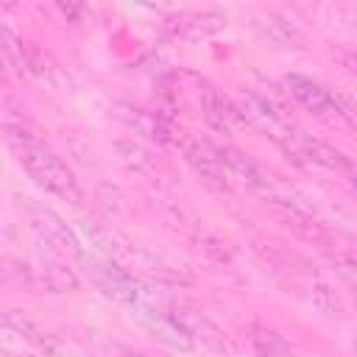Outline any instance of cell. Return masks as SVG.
I'll return each mask as SVG.
<instances>
[{"label":"cell","instance_id":"obj_7","mask_svg":"<svg viewBox=\"0 0 357 357\" xmlns=\"http://www.w3.org/2000/svg\"><path fill=\"white\" fill-rule=\"evenodd\" d=\"M301 151H304L307 159H312V162H318V165H324V167H329V170L351 173V159H349L343 151H337V148H332V145H326V142H321V139L301 137Z\"/></svg>","mask_w":357,"mask_h":357},{"label":"cell","instance_id":"obj_1","mask_svg":"<svg viewBox=\"0 0 357 357\" xmlns=\"http://www.w3.org/2000/svg\"><path fill=\"white\" fill-rule=\"evenodd\" d=\"M8 142H11V151L17 153V159L22 162V167L45 190H50V192H56V195H61L67 201H78L81 198L75 176L70 173V167L42 139H36L25 128H8Z\"/></svg>","mask_w":357,"mask_h":357},{"label":"cell","instance_id":"obj_2","mask_svg":"<svg viewBox=\"0 0 357 357\" xmlns=\"http://www.w3.org/2000/svg\"><path fill=\"white\" fill-rule=\"evenodd\" d=\"M287 92L304 103L310 112L315 114H335L346 123H351V109L337 98L332 95L329 89H324L321 84H315L312 78H304V75H287Z\"/></svg>","mask_w":357,"mask_h":357},{"label":"cell","instance_id":"obj_11","mask_svg":"<svg viewBox=\"0 0 357 357\" xmlns=\"http://www.w3.org/2000/svg\"><path fill=\"white\" fill-rule=\"evenodd\" d=\"M254 346H257V354L259 357H296V351L273 332V329H265V326H257L254 329Z\"/></svg>","mask_w":357,"mask_h":357},{"label":"cell","instance_id":"obj_9","mask_svg":"<svg viewBox=\"0 0 357 357\" xmlns=\"http://www.w3.org/2000/svg\"><path fill=\"white\" fill-rule=\"evenodd\" d=\"M215 153H218V159H220V165H229L237 176H243L248 184H254V187H262L268 178H265V173H262V167L257 165V162H251L245 153H240L237 148H215Z\"/></svg>","mask_w":357,"mask_h":357},{"label":"cell","instance_id":"obj_5","mask_svg":"<svg viewBox=\"0 0 357 357\" xmlns=\"http://www.w3.org/2000/svg\"><path fill=\"white\" fill-rule=\"evenodd\" d=\"M184 153H187V162L192 165V170H195L206 184H212V187H218V190H226V187H229L226 170H223V165H220L215 148H209V145H204V142H192V145H187Z\"/></svg>","mask_w":357,"mask_h":357},{"label":"cell","instance_id":"obj_12","mask_svg":"<svg viewBox=\"0 0 357 357\" xmlns=\"http://www.w3.org/2000/svg\"><path fill=\"white\" fill-rule=\"evenodd\" d=\"M45 279H47V284H50L56 293H64V290H75V287H78V279H75V273H73L67 265H50Z\"/></svg>","mask_w":357,"mask_h":357},{"label":"cell","instance_id":"obj_10","mask_svg":"<svg viewBox=\"0 0 357 357\" xmlns=\"http://www.w3.org/2000/svg\"><path fill=\"white\" fill-rule=\"evenodd\" d=\"M201 106H204V117H206L215 128H220V131L229 128V117H231L234 112H231L229 100H226L220 92H215L212 86H206V89H204V98H201Z\"/></svg>","mask_w":357,"mask_h":357},{"label":"cell","instance_id":"obj_6","mask_svg":"<svg viewBox=\"0 0 357 357\" xmlns=\"http://www.w3.org/2000/svg\"><path fill=\"white\" fill-rule=\"evenodd\" d=\"M170 321H173V326H176L184 337H198V340H204V343H209V346H223V337H220L218 326H215L212 321H206V318H204L201 312H195V310L173 307Z\"/></svg>","mask_w":357,"mask_h":357},{"label":"cell","instance_id":"obj_8","mask_svg":"<svg viewBox=\"0 0 357 357\" xmlns=\"http://www.w3.org/2000/svg\"><path fill=\"white\" fill-rule=\"evenodd\" d=\"M98 282H100V287H103L109 296H114V298H120V301H137V296H139L137 282H134L123 268H117V265H103V268L98 271Z\"/></svg>","mask_w":357,"mask_h":357},{"label":"cell","instance_id":"obj_3","mask_svg":"<svg viewBox=\"0 0 357 357\" xmlns=\"http://www.w3.org/2000/svg\"><path fill=\"white\" fill-rule=\"evenodd\" d=\"M31 223H33V229L39 231V237H42L53 251H59L61 257H75V259L84 257V251H81L75 234L67 229V223H64L56 212L39 206V209L31 212Z\"/></svg>","mask_w":357,"mask_h":357},{"label":"cell","instance_id":"obj_4","mask_svg":"<svg viewBox=\"0 0 357 357\" xmlns=\"http://www.w3.org/2000/svg\"><path fill=\"white\" fill-rule=\"evenodd\" d=\"M271 209H273L293 231H298L301 237H307V240H312V243H326V240H329L324 223H321L315 215H310L304 206H298V204H293V201H287V198H271Z\"/></svg>","mask_w":357,"mask_h":357}]
</instances>
